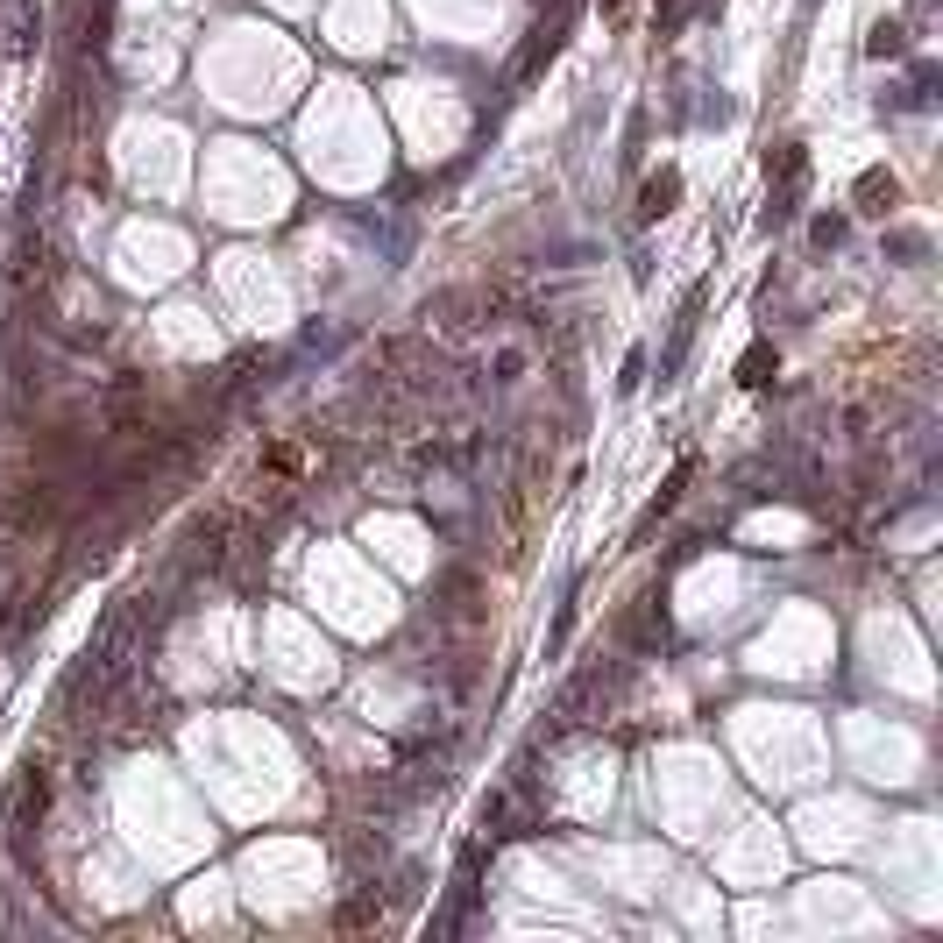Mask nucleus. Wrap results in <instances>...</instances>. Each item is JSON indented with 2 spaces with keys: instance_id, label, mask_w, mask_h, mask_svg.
Listing matches in <instances>:
<instances>
[{
  "instance_id": "obj_1",
  "label": "nucleus",
  "mask_w": 943,
  "mask_h": 943,
  "mask_svg": "<svg viewBox=\"0 0 943 943\" xmlns=\"http://www.w3.org/2000/svg\"><path fill=\"white\" fill-rule=\"evenodd\" d=\"M674 199H681V171H660V178H646V192H639V220H660Z\"/></svg>"
},
{
  "instance_id": "obj_2",
  "label": "nucleus",
  "mask_w": 943,
  "mask_h": 943,
  "mask_svg": "<svg viewBox=\"0 0 943 943\" xmlns=\"http://www.w3.org/2000/svg\"><path fill=\"white\" fill-rule=\"evenodd\" d=\"M866 50H873V57H901V29H894V22H880V29H873V43H866Z\"/></svg>"
},
{
  "instance_id": "obj_3",
  "label": "nucleus",
  "mask_w": 943,
  "mask_h": 943,
  "mask_svg": "<svg viewBox=\"0 0 943 943\" xmlns=\"http://www.w3.org/2000/svg\"><path fill=\"white\" fill-rule=\"evenodd\" d=\"M766 362H773V355H766V348H752V355H745V383H766Z\"/></svg>"
}]
</instances>
